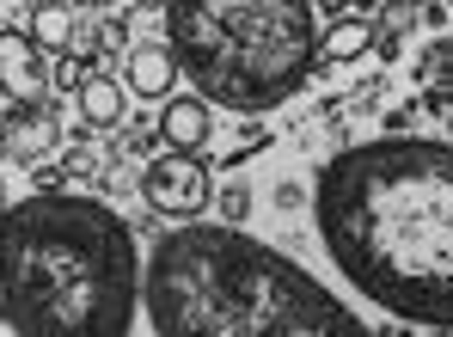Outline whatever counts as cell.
Segmentation results:
<instances>
[{
	"instance_id": "obj_1",
	"label": "cell",
	"mask_w": 453,
	"mask_h": 337,
	"mask_svg": "<svg viewBox=\"0 0 453 337\" xmlns=\"http://www.w3.org/2000/svg\"><path fill=\"white\" fill-rule=\"evenodd\" d=\"M312 221L374 307L453 332V142L386 135L343 148L319 166Z\"/></svg>"
},
{
	"instance_id": "obj_2",
	"label": "cell",
	"mask_w": 453,
	"mask_h": 337,
	"mask_svg": "<svg viewBox=\"0 0 453 337\" xmlns=\"http://www.w3.org/2000/svg\"><path fill=\"white\" fill-rule=\"evenodd\" d=\"M142 257L129 221L98 203L43 190L0 221V319L12 337H129Z\"/></svg>"
},
{
	"instance_id": "obj_3",
	"label": "cell",
	"mask_w": 453,
	"mask_h": 337,
	"mask_svg": "<svg viewBox=\"0 0 453 337\" xmlns=\"http://www.w3.org/2000/svg\"><path fill=\"white\" fill-rule=\"evenodd\" d=\"M142 301L159 337H380L295 257L226 221L165 234L142 270Z\"/></svg>"
},
{
	"instance_id": "obj_4",
	"label": "cell",
	"mask_w": 453,
	"mask_h": 337,
	"mask_svg": "<svg viewBox=\"0 0 453 337\" xmlns=\"http://www.w3.org/2000/svg\"><path fill=\"white\" fill-rule=\"evenodd\" d=\"M165 37L203 104L226 111H276L319 62V12L301 0H178Z\"/></svg>"
},
{
	"instance_id": "obj_5",
	"label": "cell",
	"mask_w": 453,
	"mask_h": 337,
	"mask_svg": "<svg viewBox=\"0 0 453 337\" xmlns=\"http://www.w3.org/2000/svg\"><path fill=\"white\" fill-rule=\"evenodd\" d=\"M142 196L159 215H203L209 209V166L196 154H159L142 178Z\"/></svg>"
},
{
	"instance_id": "obj_6",
	"label": "cell",
	"mask_w": 453,
	"mask_h": 337,
	"mask_svg": "<svg viewBox=\"0 0 453 337\" xmlns=\"http://www.w3.org/2000/svg\"><path fill=\"white\" fill-rule=\"evenodd\" d=\"M0 86L25 104H43V50L31 43V31L6 25L0 31Z\"/></svg>"
},
{
	"instance_id": "obj_7",
	"label": "cell",
	"mask_w": 453,
	"mask_h": 337,
	"mask_svg": "<svg viewBox=\"0 0 453 337\" xmlns=\"http://www.w3.org/2000/svg\"><path fill=\"white\" fill-rule=\"evenodd\" d=\"M209 135H215V117H209L203 98H172V104L159 111V142H165L172 154H196Z\"/></svg>"
},
{
	"instance_id": "obj_8",
	"label": "cell",
	"mask_w": 453,
	"mask_h": 337,
	"mask_svg": "<svg viewBox=\"0 0 453 337\" xmlns=\"http://www.w3.org/2000/svg\"><path fill=\"white\" fill-rule=\"evenodd\" d=\"M178 86V56L172 43H135L129 50V92L135 98H165Z\"/></svg>"
},
{
	"instance_id": "obj_9",
	"label": "cell",
	"mask_w": 453,
	"mask_h": 337,
	"mask_svg": "<svg viewBox=\"0 0 453 337\" xmlns=\"http://www.w3.org/2000/svg\"><path fill=\"white\" fill-rule=\"evenodd\" d=\"M50 148H56V123L50 117H19V123L0 129V160L6 166H37Z\"/></svg>"
},
{
	"instance_id": "obj_10",
	"label": "cell",
	"mask_w": 453,
	"mask_h": 337,
	"mask_svg": "<svg viewBox=\"0 0 453 337\" xmlns=\"http://www.w3.org/2000/svg\"><path fill=\"white\" fill-rule=\"evenodd\" d=\"M80 117H86V123H98V129L123 123V86L111 80V74H92V80L80 86Z\"/></svg>"
},
{
	"instance_id": "obj_11",
	"label": "cell",
	"mask_w": 453,
	"mask_h": 337,
	"mask_svg": "<svg viewBox=\"0 0 453 337\" xmlns=\"http://www.w3.org/2000/svg\"><path fill=\"white\" fill-rule=\"evenodd\" d=\"M368 43H374V25H368V19H337V25H325L319 56H325V62H356Z\"/></svg>"
},
{
	"instance_id": "obj_12",
	"label": "cell",
	"mask_w": 453,
	"mask_h": 337,
	"mask_svg": "<svg viewBox=\"0 0 453 337\" xmlns=\"http://www.w3.org/2000/svg\"><path fill=\"white\" fill-rule=\"evenodd\" d=\"M74 6H62V0H50V6H31V43L37 50H68L74 43Z\"/></svg>"
},
{
	"instance_id": "obj_13",
	"label": "cell",
	"mask_w": 453,
	"mask_h": 337,
	"mask_svg": "<svg viewBox=\"0 0 453 337\" xmlns=\"http://www.w3.org/2000/svg\"><path fill=\"white\" fill-rule=\"evenodd\" d=\"M221 215H226V227H233V221L245 215V190H239V184H233V190L221 196Z\"/></svg>"
},
{
	"instance_id": "obj_14",
	"label": "cell",
	"mask_w": 453,
	"mask_h": 337,
	"mask_svg": "<svg viewBox=\"0 0 453 337\" xmlns=\"http://www.w3.org/2000/svg\"><path fill=\"white\" fill-rule=\"evenodd\" d=\"M86 80H92V74H80V62H62V68H56V86H74L80 92Z\"/></svg>"
},
{
	"instance_id": "obj_15",
	"label": "cell",
	"mask_w": 453,
	"mask_h": 337,
	"mask_svg": "<svg viewBox=\"0 0 453 337\" xmlns=\"http://www.w3.org/2000/svg\"><path fill=\"white\" fill-rule=\"evenodd\" d=\"M0 221H6V190H0Z\"/></svg>"
},
{
	"instance_id": "obj_16",
	"label": "cell",
	"mask_w": 453,
	"mask_h": 337,
	"mask_svg": "<svg viewBox=\"0 0 453 337\" xmlns=\"http://www.w3.org/2000/svg\"><path fill=\"white\" fill-rule=\"evenodd\" d=\"M435 337H453V332H435Z\"/></svg>"
}]
</instances>
